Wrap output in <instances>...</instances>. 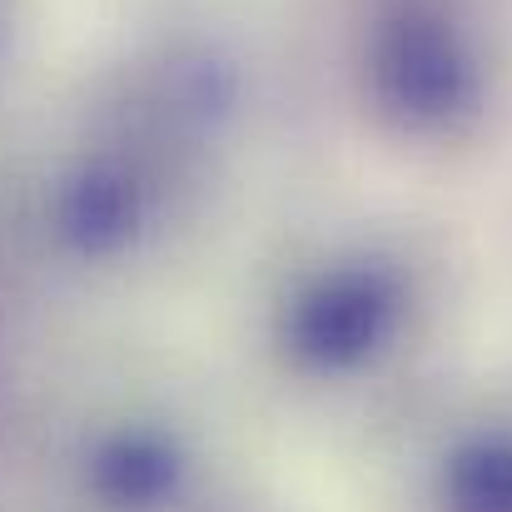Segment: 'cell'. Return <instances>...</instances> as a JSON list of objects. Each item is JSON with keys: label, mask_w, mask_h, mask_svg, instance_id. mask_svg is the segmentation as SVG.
<instances>
[{"label": "cell", "mask_w": 512, "mask_h": 512, "mask_svg": "<svg viewBox=\"0 0 512 512\" xmlns=\"http://www.w3.org/2000/svg\"><path fill=\"white\" fill-rule=\"evenodd\" d=\"M90 478L100 488L105 503L130 512L160 508L179 493V478H184V463L174 453V443L155 438V433H120L110 438L95 463H90Z\"/></svg>", "instance_id": "obj_3"}, {"label": "cell", "mask_w": 512, "mask_h": 512, "mask_svg": "<svg viewBox=\"0 0 512 512\" xmlns=\"http://www.w3.org/2000/svg\"><path fill=\"white\" fill-rule=\"evenodd\" d=\"M368 90L403 130H453L483 100V70L453 20L433 10H393L368 40Z\"/></svg>", "instance_id": "obj_1"}, {"label": "cell", "mask_w": 512, "mask_h": 512, "mask_svg": "<svg viewBox=\"0 0 512 512\" xmlns=\"http://www.w3.org/2000/svg\"><path fill=\"white\" fill-rule=\"evenodd\" d=\"M448 512H512V438H478L453 453Z\"/></svg>", "instance_id": "obj_4"}, {"label": "cell", "mask_w": 512, "mask_h": 512, "mask_svg": "<svg viewBox=\"0 0 512 512\" xmlns=\"http://www.w3.org/2000/svg\"><path fill=\"white\" fill-rule=\"evenodd\" d=\"M130 219H135V209H125V194H120L115 184H90V189H85V199H80L75 229H80V239H85V244L105 249V244L125 239Z\"/></svg>", "instance_id": "obj_5"}, {"label": "cell", "mask_w": 512, "mask_h": 512, "mask_svg": "<svg viewBox=\"0 0 512 512\" xmlns=\"http://www.w3.org/2000/svg\"><path fill=\"white\" fill-rule=\"evenodd\" d=\"M398 314L403 294L388 269H339L299 294L289 314V348L319 373H343L368 363L393 339Z\"/></svg>", "instance_id": "obj_2"}]
</instances>
